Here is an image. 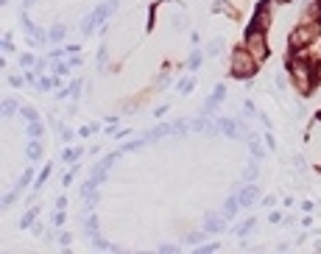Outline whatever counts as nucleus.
I'll list each match as a JSON object with an SVG mask.
<instances>
[{
    "mask_svg": "<svg viewBox=\"0 0 321 254\" xmlns=\"http://www.w3.org/2000/svg\"><path fill=\"white\" fill-rule=\"evenodd\" d=\"M31 179H34V168H28V170H25V173L20 176V187H17V190L28 187V182H31Z\"/></svg>",
    "mask_w": 321,
    "mask_h": 254,
    "instance_id": "26",
    "label": "nucleus"
},
{
    "mask_svg": "<svg viewBox=\"0 0 321 254\" xmlns=\"http://www.w3.org/2000/svg\"><path fill=\"white\" fill-rule=\"evenodd\" d=\"M48 40H50V42H62V40H64V25H62V23H56L53 28L48 31Z\"/></svg>",
    "mask_w": 321,
    "mask_h": 254,
    "instance_id": "15",
    "label": "nucleus"
},
{
    "mask_svg": "<svg viewBox=\"0 0 321 254\" xmlns=\"http://www.w3.org/2000/svg\"><path fill=\"white\" fill-rule=\"evenodd\" d=\"M23 115L28 118V123H31V120H40V112H36V109H31V106H25V109H23Z\"/></svg>",
    "mask_w": 321,
    "mask_h": 254,
    "instance_id": "30",
    "label": "nucleus"
},
{
    "mask_svg": "<svg viewBox=\"0 0 321 254\" xmlns=\"http://www.w3.org/2000/svg\"><path fill=\"white\" fill-rule=\"evenodd\" d=\"M240 199H237V193L235 196H229L226 201H223V218H235L237 212H240Z\"/></svg>",
    "mask_w": 321,
    "mask_h": 254,
    "instance_id": "9",
    "label": "nucleus"
},
{
    "mask_svg": "<svg viewBox=\"0 0 321 254\" xmlns=\"http://www.w3.org/2000/svg\"><path fill=\"white\" fill-rule=\"evenodd\" d=\"M17 112V101H11V98H6L3 101V120H11V115Z\"/></svg>",
    "mask_w": 321,
    "mask_h": 254,
    "instance_id": "17",
    "label": "nucleus"
},
{
    "mask_svg": "<svg viewBox=\"0 0 321 254\" xmlns=\"http://www.w3.org/2000/svg\"><path fill=\"white\" fill-rule=\"evenodd\" d=\"M36 215H40V209H28V212H25V218L20 221V226H31V224H34V221H36Z\"/></svg>",
    "mask_w": 321,
    "mask_h": 254,
    "instance_id": "22",
    "label": "nucleus"
},
{
    "mask_svg": "<svg viewBox=\"0 0 321 254\" xmlns=\"http://www.w3.org/2000/svg\"><path fill=\"white\" fill-rule=\"evenodd\" d=\"M145 145V137H140V140H131V143H126L123 148H120V154H128V151H140Z\"/></svg>",
    "mask_w": 321,
    "mask_h": 254,
    "instance_id": "18",
    "label": "nucleus"
},
{
    "mask_svg": "<svg viewBox=\"0 0 321 254\" xmlns=\"http://www.w3.org/2000/svg\"><path fill=\"white\" fill-rule=\"evenodd\" d=\"M25 154H28L31 162H40V157H42V143H40L36 137H31V143H28V148H25Z\"/></svg>",
    "mask_w": 321,
    "mask_h": 254,
    "instance_id": "11",
    "label": "nucleus"
},
{
    "mask_svg": "<svg viewBox=\"0 0 321 254\" xmlns=\"http://www.w3.org/2000/svg\"><path fill=\"white\" fill-rule=\"evenodd\" d=\"M28 134L36 137V140L42 137V123H40V120H31V123H28Z\"/></svg>",
    "mask_w": 321,
    "mask_h": 254,
    "instance_id": "21",
    "label": "nucleus"
},
{
    "mask_svg": "<svg viewBox=\"0 0 321 254\" xmlns=\"http://www.w3.org/2000/svg\"><path fill=\"white\" fill-rule=\"evenodd\" d=\"M266 143H268V148H277V140H274V134H266Z\"/></svg>",
    "mask_w": 321,
    "mask_h": 254,
    "instance_id": "39",
    "label": "nucleus"
},
{
    "mask_svg": "<svg viewBox=\"0 0 321 254\" xmlns=\"http://www.w3.org/2000/svg\"><path fill=\"white\" fill-rule=\"evenodd\" d=\"M84 229H87L89 238L98 235V218H95V215H87V218H84Z\"/></svg>",
    "mask_w": 321,
    "mask_h": 254,
    "instance_id": "14",
    "label": "nucleus"
},
{
    "mask_svg": "<svg viewBox=\"0 0 321 254\" xmlns=\"http://www.w3.org/2000/svg\"><path fill=\"white\" fill-rule=\"evenodd\" d=\"M56 207L64 209V207H67V199H64V196H59V199H56Z\"/></svg>",
    "mask_w": 321,
    "mask_h": 254,
    "instance_id": "41",
    "label": "nucleus"
},
{
    "mask_svg": "<svg viewBox=\"0 0 321 254\" xmlns=\"http://www.w3.org/2000/svg\"><path fill=\"white\" fill-rule=\"evenodd\" d=\"M252 28H260V31L271 28V6H268V3H262L260 9H257V17H254Z\"/></svg>",
    "mask_w": 321,
    "mask_h": 254,
    "instance_id": "6",
    "label": "nucleus"
},
{
    "mask_svg": "<svg viewBox=\"0 0 321 254\" xmlns=\"http://www.w3.org/2000/svg\"><path fill=\"white\" fill-rule=\"evenodd\" d=\"M3 50H6V53H14V42H11L9 36L3 40Z\"/></svg>",
    "mask_w": 321,
    "mask_h": 254,
    "instance_id": "35",
    "label": "nucleus"
},
{
    "mask_svg": "<svg viewBox=\"0 0 321 254\" xmlns=\"http://www.w3.org/2000/svg\"><path fill=\"white\" fill-rule=\"evenodd\" d=\"M257 179V162H249V168L243 170V182H254Z\"/></svg>",
    "mask_w": 321,
    "mask_h": 254,
    "instance_id": "20",
    "label": "nucleus"
},
{
    "mask_svg": "<svg viewBox=\"0 0 321 254\" xmlns=\"http://www.w3.org/2000/svg\"><path fill=\"white\" fill-rule=\"evenodd\" d=\"M262 140L260 137H254V134H249V151H252V154L257 157V160H260V157H262Z\"/></svg>",
    "mask_w": 321,
    "mask_h": 254,
    "instance_id": "13",
    "label": "nucleus"
},
{
    "mask_svg": "<svg viewBox=\"0 0 321 254\" xmlns=\"http://www.w3.org/2000/svg\"><path fill=\"white\" fill-rule=\"evenodd\" d=\"M9 81H11V87H20L23 84V79H17V75H9Z\"/></svg>",
    "mask_w": 321,
    "mask_h": 254,
    "instance_id": "42",
    "label": "nucleus"
},
{
    "mask_svg": "<svg viewBox=\"0 0 321 254\" xmlns=\"http://www.w3.org/2000/svg\"><path fill=\"white\" fill-rule=\"evenodd\" d=\"M67 92H70V98H75V101H79V95H81V79H79V81H73Z\"/></svg>",
    "mask_w": 321,
    "mask_h": 254,
    "instance_id": "28",
    "label": "nucleus"
},
{
    "mask_svg": "<svg viewBox=\"0 0 321 254\" xmlns=\"http://www.w3.org/2000/svg\"><path fill=\"white\" fill-rule=\"evenodd\" d=\"M268 221H271V224H279L282 218H279V212H271V215H268Z\"/></svg>",
    "mask_w": 321,
    "mask_h": 254,
    "instance_id": "44",
    "label": "nucleus"
},
{
    "mask_svg": "<svg viewBox=\"0 0 321 254\" xmlns=\"http://www.w3.org/2000/svg\"><path fill=\"white\" fill-rule=\"evenodd\" d=\"M223 45H226V42H223L221 36H218V40H213V42H210V45H207V56H221Z\"/></svg>",
    "mask_w": 321,
    "mask_h": 254,
    "instance_id": "16",
    "label": "nucleus"
},
{
    "mask_svg": "<svg viewBox=\"0 0 321 254\" xmlns=\"http://www.w3.org/2000/svg\"><path fill=\"white\" fill-rule=\"evenodd\" d=\"M318 120H321V115H318Z\"/></svg>",
    "mask_w": 321,
    "mask_h": 254,
    "instance_id": "47",
    "label": "nucleus"
},
{
    "mask_svg": "<svg viewBox=\"0 0 321 254\" xmlns=\"http://www.w3.org/2000/svg\"><path fill=\"white\" fill-rule=\"evenodd\" d=\"M301 209H305V212H313V201H301Z\"/></svg>",
    "mask_w": 321,
    "mask_h": 254,
    "instance_id": "43",
    "label": "nucleus"
},
{
    "mask_svg": "<svg viewBox=\"0 0 321 254\" xmlns=\"http://www.w3.org/2000/svg\"><path fill=\"white\" fill-rule=\"evenodd\" d=\"M81 154H84V148L79 145V148H70V151H64V154H62V160H64V162H75Z\"/></svg>",
    "mask_w": 321,
    "mask_h": 254,
    "instance_id": "19",
    "label": "nucleus"
},
{
    "mask_svg": "<svg viewBox=\"0 0 321 254\" xmlns=\"http://www.w3.org/2000/svg\"><path fill=\"white\" fill-rule=\"evenodd\" d=\"M106 62H109V48L101 45L98 48V67H106Z\"/></svg>",
    "mask_w": 321,
    "mask_h": 254,
    "instance_id": "24",
    "label": "nucleus"
},
{
    "mask_svg": "<svg viewBox=\"0 0 321 254\" xmlns=\"http://www.w3.org/2000/svg\"><path fill=\"white\" fill-rule=\"evenodd\" d=\"M92 131H98V126H84V129H81L79 134H81V137H89Z\"/></svg>",
    "mask_w": 321,
    "mask_h": 254,
    "instance_id": "36",
    "label": "nucleus"
},
{
    "mask_svg": "<svg viewBox=\"0 0 321 254\" xmlns=\"http://www.w3.org/2000/svg\"><path fill=\"white\" fill-rule=\"evenodd\" d=\"M23 67H34V56H31V53H23Z\"/></svg>",
    "mask_w": 321,
    "mask_h": 254,
    "instance_id": "32",
    "label": "nucleus"
},
{
    "mask_svg": "<svg viewBox=\"0 0 321 254\" xmlns=\"http://www.w3.org/2000/svg\"><path fill=\"white\" fill-rule=\"evenodd\" d=\"M198 65H201V50H193L190 53V70H196Z\"/></svg>",
    "mask_w": 321,
    "mask_h": 254,
    "instance_id": "29",
    "label": "nucleus"
},
{
    "mask_svg": "<svg viewBox=\"0 0 321 254\" xmlns=\"http://www.w3.org/2000/svg\"><path fill=\"white\" fill-rule=\"evenodd\" d=\"M246 48H249V53H252L257 62H266V59H268L266 31H260V28H249V34H246Z\"/></svg>",
    "mask_w": 321,
    "mask_h": 254,
    "instance_id": "4",
    "label": "nucleus"
},
{
    "mask_svg": "<svg viewBox=\"0 0 321 254\" xmlns=\"http://www.w3.org/2000/svg\"><path fill=\"white\" fill-rule=\"evenodd\" d=\"M159 251H162V254H173V251H176V246H173V243H162V246H159Z\"/></svg>",
    "mask_w": 321,
    "mask_h": 254,
    "instance_id": "34",
    "label": "nucleus"
},
{
    "mask_svg": "<svg viewBox=\"0 0 321 254\" xmlns=\"http://www.w3.org/2000/svg\"><path fill=\"white\" fill-rule=\"evenodd\" d=\"M274 84H277V90H288V79H285V75H277Z\"/></svg>",
    "mask_w": 321,
    "mask_h": 254,
    "instance_id": "31",
    "label": "nucleus"
},
{
    "mask_svg": "<svg viewBox=\"0 0 321 254\" xmlns=\"http://www.w3.org/2000/svg\"><path fill=\"white\" fill-rule=\"evenodd\" d=\"M193 87H196V81H193V79H184V81H179V92H184V95H187V92L193 90Z\"/></svg>",
    "mask_w": 321,
    "mask_h": 254,
    "instance_id": "27",
    "label": "nucleus"
},
{
    "mask_svg": "<svg viewBox=\"0 0 321 254\" xmlns=\"http://www.w3.org/2000/svg\"><path fill=\"white\" fill-rule=\"evenodd\" d=\"M56 73H59V75H67V73H70V65H56Z\"/></svg>",
    "mask_w": 321,
    "mask_h": 254,
    "instance_id": "37",
    "label": "nucleus"
},
{
    "mask_svg": "<svg viewBox=\"0 0 321 254\" xmlns=\"http://www.w3.org/2000/svg\"><path fill=\"white\" fill-rule=\"evenodd\" d=\"M221 229H223V215H207L204 218V232L207 235H215Z\"/></svg>",
    "mask_w": 321,
    "mask_h": 254,
    "instance_id": "10",
    "label": "nucleus"
},
{
    "mask_svg": "<svg viewBox=\"0 0 321 254\" xmlns=\"http://www.w3.org/2000/svg\"><path fill=\"white\" fill-rule=\"evenodd\" d=\"M204 235H207V232H187V243L190 246H201Z\"/></svg>",
    "mask_w": 321,
    "mask_h": 254,
    "instance_id": "23",
    "label": "nucleus"
},
{
    "mask_svg": "<svg viewBox=\"0 0 321 254\" xmlns=\"http://www.w3.org/2000/svg\"><path fill=\"white\" fill-rule=\"evenodd\" d=\"M307 157L316 165H321V120H318V126H313L310 134H307Z\"/></svg>",
    "mask_w": 321,
    "mask_h": 254,
    "instance_id": "5",
    "label": "nucleus"
},
{
    "mask_svg": "<svg viewBox=\"0 0 321 254\" xmlns=\"http://www.w3.org/2000/svg\"><path fill=\"white\" fill-rule=\"evenodd\" d=\"M70 240H73V235H70V232H62L59 235V243L62 246H70Z\"/></svg>",
    "mask_w": 321,
    "mask_h": 254,
    "instance_id": "33",
    "label": "nucleus"
},
{
    "mask_svg": "<svg viewBox=\"0 0 321 254\" xmlns=\"http://www.w3.org/2000/svg\"><path fill=\"white\" fill-rule=\"evenodd\" d=\"M313 70H316V81H321V62H318V65L313 67Z\"/></svg>",
    "mask_w": 321,
    "mask_h": 254,
    "instance_id": "46",
    "label": "nucleus"
},
{
    "mask_svg": "<svg viewBox=\"0 0 321 254\" xmlns=\"http://www.w3.org/2000/svg\"><path fill=\"white\" fill-rule=\"evenodd\" d=\"M168 134H173V126H168V123H159V126H154L151 131H145V143H154V140H159V137H168Z\"/></svg>",
    "mask_w": 321,
    "mask_h": 254,
    "instance_id": "8",
    "label": "nucleus"
},
{
    "mask_svg": "<svg viewBox=\"0 0 321 254\" xmlns=\"http://www.w3.org/2000/svg\"><path fill=\"white\" fill-rule=\"evenodd\" d=\"M95 28H98V20H95V14H87L84 20H81V34H84V36H89Z\"/></svg>",
    "mask_w": 321,
    "mask_h": 254,
    "instance_id": "12",
    "label": "nucleus"
},
{
    "mask_svg": "<svg viewBox=\"0 0 321 254\" xmlns=\"http://www.w3.org/2000/svg\"><path fill=\"white\" fill-rule=\"evenodd\" d=\"M31 6H34V0H23V11H28Z\"/></svg>",
    "mask_w": 321,
    "mask_h": 254,
    "instance_id": "45",
    "label": "nucleus"
},
{
    "mask_svg": "<svg viewBox=\"0 0 321 254\" xmlns=\"http://www.w3.org/2000/svg\"><path fill=\"white\" fill-rule=\"evenodd\" d=\"M257 65H260V62L249 53V48H235L232 50V65H229V67H232L235 79H249V75H254Z\"/></svg>",
    "mask_w": 321,
    "mask_h": 254,
    "instance_id": "2",
    "label": "nucleus"
},
{
    "mask_svg": "<svg viewBox=\"0 0 321 254\" xmlns=\"http://www.w3.org/2000/svg\"><path fill=\"white\" fill-rule=\"evenodd\" d=\"M318 28H321V23H299L296 28L291 31V45L293 48H307L318 36Z\"/></svg>",
    "mask_w": 321,
    "mask_h": 254,
    "instance_id": "3",
    "label": "nucleus"
},
{
    "mask_svg": "<svg viewBox=\"0 0 321 254\" xmlns=\"http://www.w3.org/2000/svg\"><path fill=\"white\" fill-rule=\"evenodd\" d=\"M257 196H260V190H257V185H252V182H249L246 187H240L237 199H240V204H243V207H252L254 201H257Z\"/></svg>",
    "mask_w": 321,
    "mask_h": 254,
    "instance_id": "7",
    "label": "nucleus"
},
{
    "mask_svg": "<svg viewBox=\"0 0 321 254\" xmlns=\"http://www.w3.org/2000/svg\"><path fill=\"white\" fill-rule=\"evenodd\" d=\"M81 62H84L81 56H73V59H70V67H81Z\"/></svg>",
    "mask_w": 321,
    "mask_h": 254,
    "instance_id": "40",
    "label": "nucleus"
},
{
    "mask_svg": "<svg viewBox=\"0 0 321 254\" xmlns=\"http://www.w3.org/2000/svg\"><path fill=\"white\" fill-rule=\"evenodd\" d=\"M53 224H56V226H59V224H64V212H62V209L53 215Z\"/></svg>",
    "mask_w": 321,
    "mask_h": 254,
    "instance_id": "38",
    "label": "nucleus"
},
{
    "mask_svg": "<svg viewBox=\"0 0 321 254\" xmlns=\"http://www.w3.org/2000/svg\"><path fill=\"white\" fill-rule=\"evenodd\" d=\"M48 176H50V165H48V168H45L42 173H40V179L34 182V190H42V185H45V182H48Z\"/></svg>",
    "mask_w": 321,
    "mask_h": 254,
    "instance_id": "25",
    "label": "nucleus"
},
{
    "mask_svg": "<svg viewBox=\"0 0 321 254\" xmlns=\"http://www.w3.org/2000/svg\"><path fill=\"white\" fill-rule=\"evenodd\" d=\"M288 67H291V79H293V84H296V90L299 92H310L313 79H316V70H313L310 62H307V53H299L296 59H291Z\"/></svg>",
    "mask_w": 321,
    "mask_h": 254,
    "instance_id": "1",
    "label": "nucleus"
}]
</instances>
